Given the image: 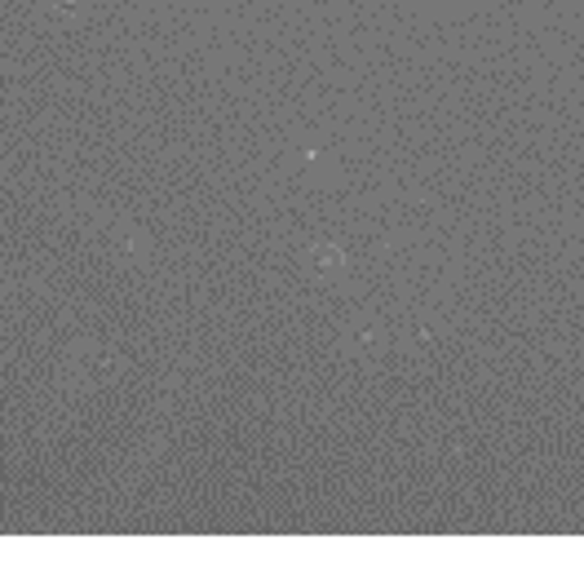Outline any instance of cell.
<instances>
[{
    "instance_id": "cell-1",
    "label": "cell",
    "mask_w": 584,
    "mask_h": 571,
    "mask_svg": "<svg viewBox=\"0 0 584 571\" xmlns=\"http://www.w3.org/2000/svg\"><path fill=\"white\" fill-rule=\"evenodd\" d=\"M76 5H80V0H53V10H58V14H72Z\"/></svg>"
}]
</instances>
